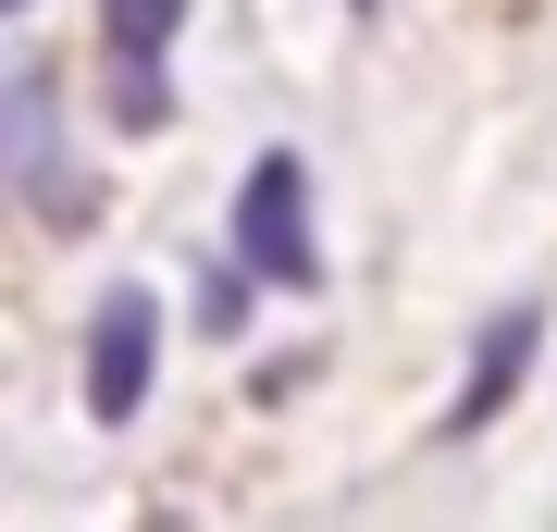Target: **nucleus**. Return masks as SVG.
<instances>
[{
    "instance_id": "1",
    "label": "nucleus",
    "mask_w": 557,
    "mask_h": 532,
    "mask_svg": "<svg viewBox=\"0 0 557 532\" xmlns=\"http://www.w3.org/2000/svg\"><path fill=\"white\" fill-rule=\"evenodd\" d=\"M236 260H248V285H322V248H310V174L298 161H248V186H236Z\"/></svg>"
},
{
    "instance_id": "2",
    "label": "nucleus",
    "mask_w": 557,
    "mask_h": 532,
    "mask_svg": "<svg viewBox=\"0 0 557 532\" xmlns=\"http://www.w3.org/2000/svg\"><path fill=\"white\" fill-rule=\"evenodd\" d=\"M0 198L75 211V174H62V99H50L38 62H0Z\"/></svg>"
},
{
    "instance_id": "3",
    "label": "nucleus",
    "mask_w": 557,
    "mask_h": 532,
    "mask_svg": "<svg viewBox=\"0 0 557 532\" xmlns=\"http://www.w3.org/2000/svg\"><path fill=\"white\" fill-rule=\"evenodd\" d=\"M174 38H186V0H100V50H112V124H124V137H149V124L174 112V87H161Z\"/></svg>"
},
{
    "instance_id": "4",
    "label": "nucleus",
    "mask_w": 557,
    "mask_h": 532,
    "mask_svg": "<svg viewBox=\"0 0 557 532\" xmlns=\"http://www.w3.org/2000/svg\"><path fill=\"white\" fill-rule=\"evenodd\" d=\"M149 359H161V310L137 285L100 297V322H87V409L100 421H137L149 409Z\"/></svg>"
},
{
    "instance_id": "5",
    "label": "nucleus",
    "mask_w": 557,
    "mask_h": 532,
    "mask_svg": "<svg viewBox=\"0 0 557 532\" xmlns=\"http://www.w3.org/2000/svg\"><path fill=\"white\" fill-rule=\"evenodd\" d=\"M533 335H545L533 310H496V322H483V347H471V384H458L446 434H483V421H496L508 396H520V372H533Z\"/></svg>"
},
{
    "instance_id": "6",
    "label": "nucleus",
    "mask_w": 557,
    "mask_h": 532,
    "mask_svg": "<svg viewBox=\"0 0 557 532\" xmlns=\"http://www.w3.org/2000/svg\"><path fill=\"white\" fill-rule=\"evenodd\" d=\"M248 322V260H223V273H199V335H236Z\"/></svg>"
},
{
    "instance_id": "7",
    "label": "nucleus",
    "mask_w": 557,
    "mask_h": 532,
    "mask_svg": "<svg viewBox=\"0 0 557 532\" xmlns=\"http://www.w3.org/2000/svg\"><path fill=\"white\" fill-rule=\"evenodd\" d=\"M347 13H384V0H347Z\"/></svg>"
},
{
    "instance_id": "8",
    "label": "nucleus",
    "mask_w": 557,
    "mask_h": 532,
    "mask_svg": "<svg viewBox=\"0 0 557 532\" xmlns=\"http://www.w3.org/2000/svg\"><path fill=\"white\" fill-rule=\"evenodd\" d=\"M0 13H25V0H0Z\"/></svg>"
}]
</instances>
